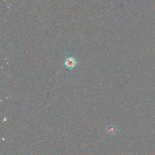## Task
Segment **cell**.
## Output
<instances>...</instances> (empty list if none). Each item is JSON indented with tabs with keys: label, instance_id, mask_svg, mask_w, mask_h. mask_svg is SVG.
<instances>
[{
	"label": "cell",
	"instance_id": "cell-2",
	"mask_svg": "<svg viewBox=\"0 0 155 155\" xmlns=\"http://www.w3.org/2000/svg\"><path fill=\"white\" fill-rule=\"evenodd\" d=\"M116 128L112 126V125H110V126H109V127L107 128V131H108V133L109 134H114V133H116Z\"/></svg>",
	"mask_w": 155,
	"mask_h": 155
},
{
	"label": "cell",
	"instance_id": "cell-1",
	"mask_svg": "<svg viewBox=\"0 0 155 155\" xmlns=\"http://www.w3.org/2000/svg\"><path fill=\"white\" fill-rule=\"evenodd\" d=\"M64 65L68 69L73 70L76 67L77 61L74 57H68L64 61Z\"/></svg>",
	"mask_w": 155,
	"mask_h": 155
}]
</instances>
